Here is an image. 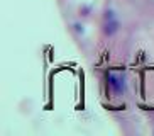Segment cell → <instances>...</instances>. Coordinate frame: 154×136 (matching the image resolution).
Instances as JSON below:
<instances>
[{
	"label": "cell",
	"instance_id": "6da1fadb",
	"mask_svg": "<svg viewBox=\"0 0 154 136\" xmlns=\"http://www.w3.org/2000/svg\"><path fill=\"white\" fill-rule=\"evenodd\" d=\"M107 82H109V89H110L112 94H115V95L124 94V90H125V80H124L122 75L110 72L109 75H107Z\"/></svg>",
	"mask_w": 154,
	"mask_h": 136
},
{
	"label": "cell",
	"instance_id": "7a4b0ae2",
	"mask_svg": "<svg viewBox=\"0 0 154 136\" xmlns=\"http://www.w3.org/2000/svg\"><path fill=\"white\" fill-rule=\"evenodd\" d=\"M117 31H119V22H117V19L113 17V12H112V10H109V12H107V15H105L103 32L107 34V36H113Z\"/></svg>",
	"mask_w": 154,
	"mask_h": 136
}]
</instances>
